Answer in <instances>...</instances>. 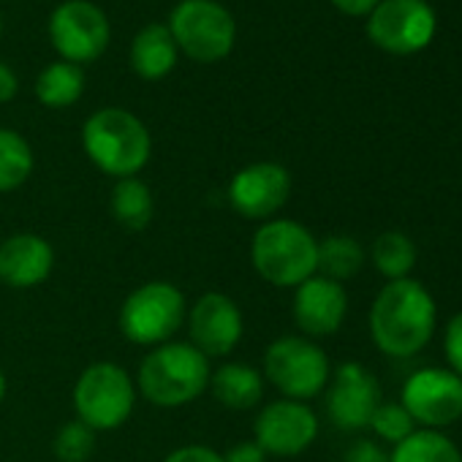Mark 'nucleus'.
Wrapping results in <instances>:
<instances>
[{
	"instance_id": "obj_1",
	"label": "nucleus",
	"mask_w": 462,
	"mask_h": 462,
	"mask_svg": "<svg viewBox=\"0 0 462 462\" xmlns=\"http://www.w3.org/2000/svg\"><path fill=\"white\" fill-rule=\"evenodd\" d=\"M438 321L432 294L413 278L389 281L370 308V335L378 351L394 359L419 354Z\"/></svg>"
},
{
	"instance_id": "obj_2",
	"label": "nucleus",
	"mask_w": 462,
	"mask_h": 462,
	"mask_svg": "<svg viewBox=\"0 0 462 462\" xmlns=\"http://www.w3.org/2000/svg\"><path fill=\"white\" fill-rule=\"evenodd\" d=\"M82 147L98 171L125 180L136 177L147 166L152 139L134 112L106 106L90 115L82 125Z\"/></svg>"
},
{
	"instance_id": "obj_3",
	"label": "nucleus",
	"mask_w": 462,
	"mask_h": 462,
	"mask_svg": "<svg viewBox=\"0 0 462 462\" xmlns=\"http://www.w3.org/2000/svg\"><path fill=\"white\" fill-rule=\"evenodd\" d=\"M209 359L199 348L169 340L142 359L136 389L158 408H180L193 402L209 386Z\"/></svg>"
},
{
	"instance_id": "obj_4",
	"label": "nucleus",
	"mask_w": 462,
	"mask_h": 462,
	"mask_svg": "<svg viewBox=\"0 0 462 462\" xmlns=\"http://www.w3.org/2000/svg\"><path fill=\"white\" fill-rule=\"evenodd\" d=\"M319 240L297 220H267L256 228L251 262L259 278L278 289H297L316 275Z\"/></svg>"
},
{
	"instance_id": "obj_5",
	"label": "nucleus",
	"mask_w": 462,
	"mask_h": 462,
	"mask_svg": "<svg viewBox=\"0 0 462 462\" xmlns=\"http://www.w3.org/2000/svg\"><path fill=\"white\" fill-rule=\"evenodd\" d=\"M166 28L177 50L196 63H220L237 44V23L217 0H182Z\"/></svg>"
},
{
	"instance_id": "obj_6",
	"label": "nucleus",
	"mask_w": 462,
	"mask_h": 462,
	"mask_svg": "<svg viewBox=\"0 0 462 462\" xmlns=\"http://www.w3.org/2000/svg\"><path fill=\"white\" fill-rule=\"evenodd\" d=\"M136 405V386L125 367L115 362H96L82 370L74 386V408L82 424L93 432L117 430Z\"/></svg>"
},
{
	"instance_id": "obj_7",
	"label": "nucleus",
	"mask_w": 462,
	"mask_h": 462,
	"mask_svg": "<svg viewBox=\"0 0 462 462\" xmlns=\"http://www.w3.org/2000/svg\"><path fill=\"white\" fill-rule=\"evenodd\" d=\"M188 316L182 291L169 281H150L131 291L120 308V332L136 346L169 343Z\"/></svg>"
},
{
	"instance_id": "obj_8",
	"label": "nucleus",
	"mask_w": 462,
	"mask_h": 462,
	"mask_svg": "<svg viewBox=\"0 0 462 462\" xmlns=\"http://www.w3.org/2000/svg\"><path fill=\"white\" fill-rule=\"evenodd\" d=\"M332 367L321 346L310 337L286 335L270 343L264 354V378L286 397L308 402L329 383Z\"/></svg>"
},
{
	"instance_id": "obj_9",
	"label": "nucleus",
	"mask_w": 462,
	"mask_h": 462,
	"mask_svg": "<svg viewBox=\"0 0 462 462\" xmlns=\"http://www.w3.org/2000/svg\"><path fill=\"white\" fill-rule=\"evenodd\" d=\"M50 42L55 52L74 66L98 60L112 39V25L101 6L90 0H66L50 17Z\"/></svg>"
},
{
	"instance_id": "obj_10",
	"label": "nucleus",
	"mask_w": 462,
	"mask_h": 462,
	"mask_svg": "<svg viewBox=\"0 0 462 462\" xmlns=\"http://www.w3.org/2000/svg\"><path fill=\"white\" fill-rule=\"evenodd\" d=\"M370 42L392 55H413L435 36V12L427 0H381L367 14Z\"/></svg>"
},
{
	"instance_id": "obj_11",
	"label": "nucleus",
	"mask_w": 462,
	"mask_h": 462,
	"mask_svg": "<svg viewBox=\"0 0 462 462\" xmlns=\"http://www.w3.org/2000/svg\"><path fill=\"white\" fill-rule=\"evenodd\" d=\"M402 408L421 430H440L462 416V378L443 367L416 370L402 386Z\"/></svg>"
},
{
	"instance_id": "obj_12",
	"label": "nucleus",
	"mask_w": 462,
	"mask_h": 462,
	"mask_svg": "<svg viewBox=\"0 0 462 462\" xmlns=\"http://www.w3.org/2000/svg\"><path fill=\"white\" fill-rule=\"evenodd\" d=\"M319 435V416L308 402L275 400L254 421V443L273 457H297L313 446Z\"/></svg>"
},
{
	"instance_id": "obj_13",
	"label": "nucleus",
	"mask_w": 462,
	"mask_h": 462,
	"mask_svg": "<svg viewBox=\"0 0 462 462\" xmlns=\"http://www.w3.org/2000/svg\"><path fill=\"white\" fill-rule=\"evenodd\" d=\"M291 196V174L275 161H259L240 169L228 182V204L248 220H270Z\"/></svg>"
},
{
	"instance_id": "obj_14",
	"label": "nucleus",
	"mask_w": 462,
	"mask_h": 462,
	"mask_svg": "<svg viewBox=\"0 0 462 462\" xmlns=\"http://www.w3.org/2000/svg\"><path fill=\"white\" fill-rule=\"evenodd\" d=\"M185 319L190 337L188 343L199 348L207 359L228 356L243 340V313L235 300L220 291L201 294Z\"/></svg>"
},
{
	"instance_id": "obj_15",
	"label": "nucleus",
	"mask_w": 462,
	"mask_h": 462,
	"mask_svg": "<svg viewBox=\"0 0 462 462\" xmlns=\"http://www.w3.org/2000/svg\"><path fill=\"white\" fill-rule=\"evenodd\" d=\"M327 386V413L335 427L346 432L370 427V419L381 405V386L365 365L343 362L329 375Z\"/></svg>"
},
{
	"instance_id": "obj_16",
	"label": "nucleus",
	"mask_w": 462,
	"mask_h": 462,
	"mask_svg": "<svg viewBox=\"0 0 462 462\" xmlns=\"http://www.w3.org/2000/svg\"><path fill=\"white\" fill-rule=\"evenodd\" d=\"M348 313V294L343 283L313 275L297 286L294 294V321L305 337H329L335 335Z\"/></svg>"
},
{
	"instance_id": "obj_17",
	"label": "nucleus",
	"mask_w": 462,
	"mask_h": 462,
	"mask_svg": "<svg viewBox=\"0 0 462 462\" xmlns=\"http://www.w3.org/2000/svg\"><path fill=\"white\" fill-rule=\"evenodd\" d=\"M55 267V251L52 245L23 231V235H12L0 243V281L12 289H36L42 286Z\"/></svg>"
},
{
	"instance_id": "obj_18",
	"label": "nucleus",
	"mask_w": 462,
	"mask_h": 462,
	"mask_svg": "<svg viewBox=\"0 0 462 462\" xmlns=\"http://www.w3.org/2000/svg\"><path fill=\"white\" fill-rule=\"evenodd\" d=\"M177 55H180V50H177L169 28L166 25H147L131 42L128 60H131V69L136 77H142L144 82H158L174 71Z\"/></svg>"
},
{
	"instance_id": "obj_19",
	"label": "nucleus",
	"mask_w": 462,
	"mask_h": 462,
	"mask_svg": "<svg viewBox=\"0 0 462 462\" xmlns=\"http://www.w3.org/2000/svg\"><path fill=\"white\" fill-rule=\"evenodd\" d=\"M209 389L215 400L231 411H248L259 405L264 394V375L245 362H226L209 373Z\"/></svg>"
},
{
	"instance_id": "obj_20",
	"label": "nucleus",
	"mask_w": 462,
	"mask_h": 462,
	"mask_svg": "<svg viewBox=\"0 0 462 462\" xmlns=\"http://www.w3.org/2000/svg\"><path fill=\"white\" fill-rule=\"evenodd\" d=\"M109 209H112V217L123 228L144 231L152 220V212H155L152 190L139 177L117 180L112 188V196H109Z\"/></svg>"
},
{
	"instance_id": "obj_21",
	"label": "nucleus",
	"mask_w": 462,
	"mask_h": 462,
	"mask_svg": "<svg viewBox=\"0 0 462 462\" xmlns=\"http://www.w3.org/2000/svg\"><path fill=\"white\" fill-rule=\"evenodd\" d=\"M85 93V71L82 66L58 60L50 63L36 79V98L47 109H69Z\"/></svg>"
},
{
	"instance_id": "obj_22",
	"label": "nucleus",
	"mask_w": 462,
	"mask_h": 462,
	"mask_svg": "<svg viewBox=\"0 0 462 462\" xmlns=\"http://www.w3.org/2000/svg\"><path fill=\"white\" fill-rule=\"evenodd\" d=\"M365 267V251L362 245L348 235H329L319 243V259H316V275L329 278L335 283L351 281Z\"/></svg>"
},
{
	"instance_id": "obj_23",
	"label": "nucleus",
	"mask_w": 462,
	"mask_h": 462,
	"mask_svg": "<svg viewBox=\"0 0 462 462\" xmlns=\"http://www.w3.org/2000/svg\"><path fill=\"white\" fill-rule=\"evenodd\" d=\"M389 462H462V454L440 430H413L394 446Z\"/></svg>"
},
{
	"instance_id": "obj_24",
	"label": "nucleus",
	"mask_w": 462,
	"mask_h": 462,
	"mask_svg": "<svg viewBox=\"0 0 462 462\" xmlns=\"http://www.w3.org/2000/svg\"><path fill=\"white\" fill-rule=\"evenodd\" d=\"M36 158L28 139L12 128H0V193L17 190L33 174Z\"/></svg>"
},
{
	"instance_id": "obj_25",
	"label": "nucleus",
	"mask_w": 462,
	"mask_h": 462,
	"mask_svg": "<svg viewBox=\"0 0 462 462\" xmlns=\"http://www.w3.org/2000/svg\"><path fill=\"white\" fill-rule=\"evenodd\" d=\"M370 256L373 267L389 281H402L416 267V245L402 231H383V235H378Z\"/></svg>"
},
{
	"instance_id": "obj_26",
	"label": "nucleus",
	"mask_w": 462,
	"mask_h": 462,
	"mask_svg": "<svg viewBox=\"0 0 462 462\" xmlns=\"http://www.w3.org/2000/svg\"><path fill=\"white\" fill-rule=\"evenodd\" d=\"M96 451V432L77 421H69L58 430L55 435V457L60 462H88L90 454Z\"/></svg>"
},
{
	"instance_id": "obj_27",
	"label": "nucleus",
	"mask_w": 462,
	"mask_h": 462,
	"mask_svg": "<svg viewBox=\"0 0 462 462\" xmlns=\"http://www.w3.org/2000/svg\"><path fill=\"white\" fill-rule=\"evenodd\" d=\"M370 430L378 438H383L386 443L397 446L400 440H405L416 430V424H413L411 413L402 408V402H381L370 419Z\"/></svg>"
},
{
	"instance_id": "obj_28",
	"label": "nucleus",
	"mask_w": 462,
	"mask_h": 462,
	"mask_svg": "<svg viewBox=\"0 0 462 462\" xmlns=\"http://www.w3.org/2000/svg\"><path fill=\"white\" fill-rule=\"evenodd\" d=\"M443 351H446V362H448L451 373H457L462 378V310L454 313L446 327Z\"/></svg>"
},
{
	"instance_id": "obj_29",
	"label": "nucleus",
	"mask_w": 462,
	"mask_h": 462,
	"mask_svg": "<svg viewBox=\"0 0 462 462\" xmlns=\"http://www.w3.org/2000/svg\"><path fill=\"white\" fill-rule=\"evenodd\" d=\"M343 462H389V454H386L375 440L362 438V440H356V443L346 451Z\"/></svg>"
},
{
	"instance_id": "obj_30",
	"label": "nucleus",
	"mask_w": 462,
	"mask_h": 462,
	"mask_svg": "<svg viewBox=\"0 0 462 462\" xmlns=\"http://www.w3.org/2000/svg\"><path fill=\"white\" fill-rule=\"evenodd\" d=\"M163 462H223V457L209 446H182L174 448Z\"/></svg>"
},
{
	"instance_id": "obj_31",
	"label": "nucleus",
	"mask_w": 462,
	"mask_h": 462,
	"mask_svg": "<svg viewBox=\"0 0 462 462\" xmlns=\"http://www.w3.org/2000/svg\"><path fill=\"white\" fill-rule=\"evenodd\" d=\"M223 462H267V454L251 440V443H237L228 454H223Z\"/></svg>"
},
{
	"instance_id": "obj_32",
	"label": "nucleus",
	"mask_w": 462,
	"mask_h": 462,
	"mask_svg": "<svg viewBox=\"0 0 462 462\" xmlns=\"http://www.w3.org/2000/svg\"><path fill=\"white\" fill-rule=\"evenodd\" d=\"M332 4H335V9H340L348 17H367L381 0H332Z\"/></svg>"
},
{
	"instance_id": "obj_33",
	"label": "nucleus",
	"mask_w": 462,
	"mask_h": 462,
	"mask_svg": "<svg viewBox=\"0 0 462 462\" xmlns=\"http://www.w3.org/2000/svg\"><path fill=\"white\" fill-rule=\"evenodd\" d=\"M20 90V79L17 74L6 66V63H0V104H9Z\"/></svg>"
},
{
	"instance_id": "obj_34",
	"label": "nucleus",
	"mask_w": 462,
	"mask_h": 462,
	"mask_svg": "<svg viewBox=\"0 0 462 462\" xmlns=\"http://www.w3.org/2000/svg\"><path fill=\"white\" fill-rule=\"evenodd\" d=\"M4 397H6V373L0 367V402H4Z\"/></svg>"
},
{
	"instance_id": "obj_35",
	"label": "nucleus",
	"mask_w": 462,
	"mask_h": 462,
	"mask_svg": "<svg viewBox=\"0 0 462 462\" xmlns=\"http://www.w3.org/2000/svg\"><path fill=\"white\" fill-rule=\"evenodd\" d=\"M0 36H4V17H0Z\"/></svg>"
}]
</instances>
